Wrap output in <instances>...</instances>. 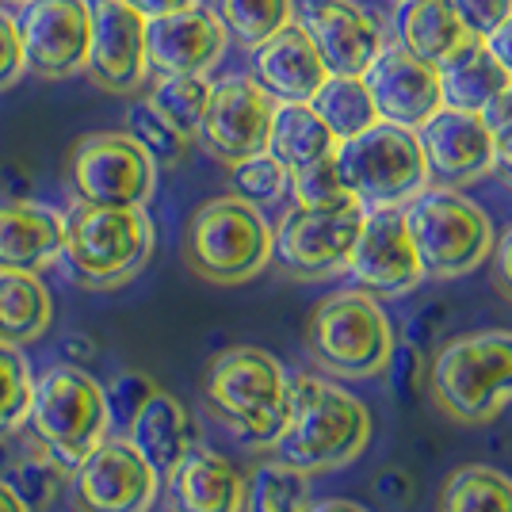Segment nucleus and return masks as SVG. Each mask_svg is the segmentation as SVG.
Instances as JSON below:
<instances>
[{
	"label": "nucleus",
	"mask_w": 512,
	"mask_h": 512,
	"mask_svg": "<svg viewBox=\"0 0 512 512\" xmlns=\"http://www.w3.org/2000/svg\"><path fill=\"white\" fill-rule=\"evenodd\" d=\"M367 440L371 413L356 394L318 375H295L287 383V421L268 451L314 478L356 463Z\"/></svg>",
	"instance_id": "obj_1"
},
{
	"label": "nucleus",
	"mask_w": 512,
	"mask_h": 512,
	"mask_svg": "<svg viewBox=\"0 0 512 512\" xmlns=\"http://www.w3.org/2000/svg\"><path fill=\"white\" fill-rule=\"evenodd\" d=\"M287 371L253 344L218 352L203 371V406L245 448H272L287 421Z\"/></svg>",
	"instance_id": "obj_2"
},
{
	"label": "nucleus",
	"mask_w": 512,
	"mask_h": 512,
	"mask_svg": "<svg viewBox=\"0 0 512 512\" xmlns=\"http://www.w3.org/2000/svg\"><path fill=\"white\" fill-rule=\"evenodd\" d=\"M157 234L146 207H92L73 203L65 214L62 260L88 291L127 287L153 256Z\"/></svg>",
	"instance_id": "obj_3"
},
{
	"label": "nucleus",
	"mask_w": 512,
	"mask_h": 512,
	"mask_svg": "<svg viewBox=\"0 0 512 512\" xmlns=\"http://www.w3.org/2000/svg\"><path fill=\"white\" fill-rule=\"evenodd\" d=\"M432 398L455 425H490L512 402V333L486 329L440 344L428 371Z\"/></svg>",
	"instance_id": "obj_4"
},
{
	"label": "nucleus",
	"mask_w": 512,
	"mask_h": 512,
	"mask_svg": "<svg viewBox=\"0 0 512 512\" xmlns=\"http://www.w3.org/2000/svg\"><path fill=\"white\" fill-rule=\"evenodd\" d=\"M184 264L214 287H241L272 264V226L260 207L218 195L203 203L184 226Z\"/></svg>",
	"instance_id": "obj_5"
},
{
	"label": "nucleus",
	"mask_w": 512,
	"mask_h": 512,
	"mask_svg": "<svg viewBox=\"0 0 512 512\" xmlns=\"http://www.w3.org/2000/svg\"><path fill=\"white\" fill-rule=\"evenodd\" d=\"M306 352L325 375L363 383L386 371L394 356V329L375 295L337 291L321 299L306 321Z\"/></svg>",
	"instance_id": "obj_6"
},
{
	"label": "nucleus",
	"mask_w": 512,
	"mask_h": 512,
	"mask_svg": "<svg viewBox=\"0 0 512 512\" xmlns=\"http://www.w3.org/2000/svg\"><path fill=\"white\" fill-rule=\"evenodd\" d=\"M402 211H406L409 237L421 256L425 279H459L490 260L493 241H497L490 214L459 188L428 184Z\"/></svg>",
	"instance_id": "obj_7"
},
{
	"label": "nucleus",
	"mask_w": 512,
	"mask_h": 512,
	"mask_svg": "<svg viewBox=\"0 0 512 512\" xmlns=\"http://www.w3.org/2000/svg\"><path fill=\"white\" fill-rule=\"evenodd\" d=\"M27 428L50 455H58L73 470L111 432L107 390L85 367L54 363L35 379Z\"/></svg>",
	"instance_id": "obj_8"
},
{
	"label": "nucleus",
	"mask_w": 512,
	"mask_h": 512,
	"mask_svg": "<svg viewBox=\"0 0 512 512\" xmlns=\"http://www.w3.org/2000/svg\"><path fill=\"white\" fill-rule=\"evenodd\" d=\"M337 172L344 188L360 199L367 211L406 207L409 199L428 188V165L417 130L394 123H371L367 130L337 142Z\"/></svg>",
	"instance_id": "obj_9"
},
{
	"label": "nucleus",
	"mask_w": 512,
	"mask_h": 512,
	"mask_svg": "<svg viewBox=\"0 0 512 512\" xmlns=\"http://www.w3.org/2000/svg\"><path fill=\"white\" fill-rule=\"evenodd\" d=\"M73 203L146 207L157 192V161L127 130H92L73 142L65 161Z\"/></svg>",
	"instance_id": "obj_10"
},
{
	"label": "nucleus",
	"mask_w": 512,
	"mask_h": 512,
	"mask_svg": "<svg viewBox=\"0 0 512 512\" xmlns=\"http://www.w3.org/2000/svg\"><path fill=\"white\" fill-rule=\"evenodd\" d=\"M363 218L367 207L360 199L341 207H291L272 230V260L291 279L337 276L348 268Z\"/></svg>",
	"instance_id": "obj_11"
},
{
	"label": "nucleus",
	"mask_w": 512,
	"mask_h": 512,
	"mask_svg": "<svg viewBox=\"0 0 512 512\" xmlns=\"http://www.w3.org/2000/svg\"><path fill=\"white\" fill-rule=\"evenodd\" d=\"M157 493V470L123 432L104 436L69 474V497L77 512H150Z\"/></svg>",
	"instance_id": "obj_12"
},
{
	"label": "nucleus",
	"mask_w": 512,
	"mask_h": 512,
	"mask_svg": "<svg viewBox=\"0 0 512 512\" xmlns=\"http://www.w3.org/2000/svg\"><path fill=\"white\" fill-rule=\"evenodd\" d=\"M276 100L256 85L249 73L211 81V100L199 119L195 142L203 153H211L218 165H237L253 153L268 150V130H272Z\"/></svg>",
	"instance_id": "obj_13"
},
{
	"label": "nucleus",
	"mask_w": 512,
	"mask_h": 512,
	"mask_svg": "<svg viewBox=\"0 0 512 512\" xmlns=\"http://www.w3.org/2000/svg\"><path fill=\"white\" fill-rule=\"evenodd\" d=\"M23 62L43 81L85 73L92 46V0H31L20 16Z\"/></svg>",
	"instance_id": "obj_14"
},
{
	"label": "nucleus",
	"mask_w": 512,
	"mask_h": 512,
	"mask_svg": "<svg viewBox=\"0 0 512 512\" xmlns=\"http://www.w3.org/2000/svg\"><path fill=\"white\" fill-rule=\"evenodd\" d=\"M85 73L111 96H134L150 85L146 16L127 0H92V46Z\"/></svg>",
	"instance_id": "obj_15"
},
{
	"label": "nucleus",
	"mask_w": 512,
	"mask_h": 512,
	"mask_svg": "<svg viewBox=\"0 0 512 512\" xmlns=\"http://www.w3.org/2000/svg\"><path fill=\"white\" fill-rule=\"evenodd\" d=\"M348 272L360 283V291L375 295V299H402L421 287L425 268L413 249L402 207L367 211L363 230L348 256Z\"/></svg>",
	"instance_id": "obj_16"
},
{
	"label": "nucleus",
	"mask_w": 512,
	"mask_h": 512,
	"mask_svg": "<svg viewBox=\"0 0 512 512\" xmlns=\"http://www.w3.org/2000/svg\"><path fill=\"white\" fill-rule=\"evenodd\" d=\"M417 142L425 153L428 184L436 188H467L493 172L497 146L478 111L440 107L425 127L417 130Z\"/></svg>",
	"instance_id": "obj_17"
},
{
	"label": "nucleus",
	"mask_w": 512,
	"mask_h": 512,
	"mask_svg": "<svg viewBox=\"0 0 512 512\" xmlns=\"http://www.w3.org/2000/svg\"><path fill=\"white\" fill-rule=\"evenodd\" d=\"M295 23L310 35L329 73L363 77V69L386 46L379 23L356 0H295Z\"/></svg>",
	"instance_id": "obj_18"
},
{
	"label": "nucleus",
	"mask_w": 512,
	"mask_h": 512,
	"mask_svg": "<svg viewBox=\"0 0 512 512\" xmlns=\"http://www.w3.org/2000/svg\"><path fill=\"white\" fill-rule=\"evenodd\" d=\"M363 85L371 92L375 115L383 123L421 130L444 107L436 65L413 58L402 46H383L379 58L363 69Z\"/></svg>",
	"instance_id": "obj_19"
},
{
	"label": "nucleus",
	"mask_w": 512,
	"mask_h": 512,
	"mask_svg": "<svg viewBox=\"0 0 512 512\" xmlns=\"http://www.w3.org/2000/svg\"><path fill=\"white\" fill-rule=\"evenodd\" d=\"M226 46H230V31L203 4L146 20L150 73H199V77H207L214 65L222 62Z\"/></svg>",
	"instance_id": "obj_20"
},
{
	"label": "nucleus",
	"mask_w": 512,
	"mask_h": 512,
	"mask_svg": "<svg viewBox=\"0 0 512 512\" xmlns=\"http://www.w3.org/2000/svg\"><path fill=\"white\" fill-rule=\"evenodd\" d=\"M253 77L276 104H310L314 92L325 85L329 69L318 58L310 35L291 20L272 39L253 46Z\"/></svg>",
	"instance_id": "obj_21"
},
{
	"label": "nucleus",
	"mask_w": 512,
	"mask_h": 512,
	"mask_svg": "<svg viewBox=\"0 0 512 512\" xmlns=\"http://www.w3.org/2000/svg\"><path fill=\"white\" fill-rule=\"evenodd\" d=\"M169 512H241L245 505V474L218 451L195 444L165 474Z\"/></svg>",
	"instance_id": "obj_22"
},
{
	"label": "nucleus",
	"mask_w": 512,
	"mask_h": 512,
	"mask_svg": "<svg viewBox=\"0 0 512 512\" xmlns=\"http://www.w3.org/2000/svg\"><path fill=\"white\" fill-rule=\"evenodd\" d=\"M65 214L35 199H0V268L43 272L62 260Z\"/></svg>",
	"instance_id": "obj_23"
},
{
	"label": "nucleus",
	"mask_w": 512,
	"mask_h": 512,
	"mask_svg": "<svg viewBox=\"0 0 512 512\" xmlns=\"http://www.w3.org/2000/svg\"><path fill=\"white\" fill-rule=\"evenodd\" d=\"M123 436L157 470V478H165L199 444L192 413L184 409L180 398H172L169 390H161V386H153L150 394L138 402V409L130 413Z\"/></svg>",
	"instance_id": "obj_24"
},
{
	"label": "nucleus",
	"mask_w": 512,
	"mask_h": 512,
	"mask_svg": "<svg viewBox=\"0 0 512 512\" xmlns=\"http://www.w3.org/2000/svg\"><path fill=\"white\" fill-rule=\"evenodd\" d=\"M394 35L402 50L428 65H440L467 39H474L451 0H402L394 12Z\"/></svg>",
	"instance_id": "obj_25"
},
{
	"label": "nucleus",
	"mask_w": 512,
	"mask_h": 512,
	"mask_svg": "<svg viewBox=\"0 0 512 512\" xmlns=\"http://www.w3.org/2000/svg\"><path fill=\"white\" fill-rule=\"evenodd\" d=\"M436 73H440L444 107H455V111H482L512 81L490 54L486 39H467L451 58L436 65Z\"/></svg>",
	"instance_id": "obj_26"
},
{
	"label": "nucleus",
	"mask_w": 512,
	"mask_h": 512,
	"mask_svg": "<svg viewBox=\"0 0 512 512\" xmlns=\"http://www.w3.org/2000/svg\"><path fill=\"white\" fill-rule=\"evenodd\" d=\"M54 318V299L39 272L0 268V341L27 348L43 337Z\"/></svg>",
	"instance_id": "obj_27"
},
{
	"label": "nucleus",
	"mask_w": 512,
	"mask_h": 512,
	"mask_svg": "<svg viewBox=\"0 0 512 512\" xmlns=\"http://www.w3.org/2000/svg\"><path fill=\"white\" fill-rule=\"evenodd\" d=\"M337 150L333 130L321 123V115L310 104H276L272 130H268V153L287 172L314 165Z\"/></svg>",
	"instance_id": "obj_28"
},
{
	"label": "nucleus",
	"mask_w": 512,
	"mask_h": 512,
	"mask_svg": "<svg viewBox=\"0 0 512 512\" xmlns=\"http://www.w3.org/2000/svg\"><path fill=\"white\" fill-rule=\"evenodd\" d=\"M306 505H310V474L276 459L272 451L245 474L241 512H306Z\"/></svg>",
	"instance_id": "obj_29"
},
{
	"label": "nucleus",
	"mask_w": 512,
	"mask_h": 512,
	"mask_svg": "<svg viewBox=\"0 0 512 512\" xmlns=\"http://www.w3.org/2000/svg\"><path fill=\"white\" fill-rule=\"evenodd\" d=\"M436 512H512V478L482 463L451 470Z\"/></svg>",
	"instance_id": "obj_30"
},
{
	"label": "nucleus",
	"mask_w": 512,
	"mask_h": 512,
	"mask_svg": "<svg viewBox=\"0 0 512 512\" xmlns=\"http://www.w3.org/2000/svg\"><path fill=\"white\" fill-rule=\"evenodd\" d=\"M310 107L321 115V123L333 130V138L344 142L352 134L367 130L371 123H379L375 115V104H371V92L363 85V77H337L329 73L325 85L314 92Z\"/></svg>",
	"instance_id": "obj_31"
},
{
	"label": "nucleus",
	"mask_w": 512,
	"mask_h": 512,
	"mask_svg": "<svg viewBox=\"0 0 512 512\" xmlns=\"http://www.w3.org/2000/svg\"><path fill=\"white\" fill-rule=\"evenodd\" d=\"M146 100H150L180 134H188L195 142L199 119H203L207 100H211V77H199V73H157L150 92H146Z\"/></svg>",
	"instance_id": "obj_32"
},
{
	"label": "nucleus",
	"mask_w": 512,
	"mask_h": 512,
	"mask_svg": "<svg viewBox=\"0 0 512 512\" xmlns=\"http://www.w3.org/2000/svg\"><path fill=\"white\" fill-rule=\"evenodd\" d=\"M214 16L230 31V39L253 50L295 20V0H214Z\"/></svg>",
	"instance_id": "obj_33"
},
{
	"label": "nucleus",
	"mask_w": 512,
	"mask_h": 512,
	"mask_svg": "<svg viewBox=\"0 0 512 512\" xmlns=\"http://www.w3.org/2000/svg\"><path fill=\"white\" fill-rule=\"evenodd\" d=\"M31 398H35V375L31 363L16 344L0 341V444L16 440L27 417H31Z\"/></svg>",
	"instance_id": "obj_34"
},
{
	"label": "nucleus",
	"mask_w": 512,
	"mask_h": 512,
	"mask_svg": "<svg viewBox=\"0 0 512 512\" xmlns=\"http://www.w3.org/2000/svg\"><path fill=\"white\" fill-rule=\"evenodd\" d=\"M69 474H73V470L65 467L58 455H50V451L31 436V440H27V448L12 459V474H8V482L20 490V497L31 505V509L39 512V509H46V505H50V497L69 482Z\"/></svg>",
	"instance_id": "obj_35"
},
{
	"label": "nucleus",
	"mask_w": 512,
	"mask_h": 512,
	"mask_svg": "<svg viewBox=\"0 0 512 512\" xmlns=\"http://www.w3.org/2000/svg\"><path fill=\"white\" fill-rule=\"evenodd\" d=\"M127 134L157 161V169H176L192 150V138L172 127L146 96L127 107Z\"/></svg>",
	"instance_id": "obj_36"
},
{
	"label": "nucleus",
	"mask_w": 512,
	"mask_h": 512,
	"mask_svg": "<svg viewBox=\"0 0 512 512\" xmlns=\"http://www.w3.org/2000/svg\"><path fill=\"white\" fill-rule=\"evenodd\" d=\"M287 192H291V172L283 169L268 150L230 165V195L253 203V207H272Z\"/></svg>",
	"instance_id": "obj_37"
},
{
	"label": "nucleus",
	"mask_w": 512,
	"mask_h": 512,
	"mask_svg": "<svg viewBox=\"0 0 512 512\" xmlns=\"http://www.w3.org/2000/svg\"><path fill=\"white\" fill-rule=\"evenodd\" d=\"M291 195H295V207H341V203L356 199L344 188L333 153L314 161V165H302V169L291 172Z\"/></svg>",
	"instance_id": "obj_38"
},
{
	"label": "nucleus",
	"mask_w": 512,
	"mask_h": 512,
	"mask_svg": "<svg viewBox=\"0 0 512 512\" xmlns=\"http://www.w3.org/2000/svg\"><path fill=\"white\" fill-rule=\"evenodd\" d=\"M451 8L459 12L474 39H486L493 27H501L512 16V0H451Z\"/></svg>",
	"instance_id": "obj_39"
},
{
	"label": "nucleus",
	"mask_w": 512,
	"mask_h": 512,
	"mask_svg": "<svg viewBox=\"0 0 512 512\" xmlns=\"http://www.w3.org/2000/svg\"><path fill=\"white\" fill-rule=\"evenodd\" d=\"M23 73H27V62H23L20 23H16L12 12L0 8V92H8L12 85H20Z\"/></svg>",
	"instance_id": "obj_40"
},
{
	"label": "nucleus",
	"mask_w": 512,
	"mask_h": 512,
	"mask_svg": "<svg viewBox=\"0 0 512 512\" xmlns=\"http://www.w3.org/2000/svg\"><path fill=\"white\" fill-rule=\"evenodd\" d=\"M482 115V123H486V130L493 134V146H497V153H509L512 150V81L497 96H493L490 104L478 111Z\"/></svg>",
	"instance_id": "obj_41"
},
{
	"label": "nucleus",
	"mask_w": 512,
	"mask_h": 512,
	"mask_svg": "<svg viewBox=\"0 0 512 512\" xmlns=\"http://www.w3.org/2000/svg\"><path fill=\"white\" fill-rule=\"evenodd\" d=\"M493 287L512 302V230L501 241H493Z\"/></svg>",
	"instance_id": "obj_42"
},
{
	"label": "nucleus",
	"mask_w": 512,
	"mask_h": 512,
	"mask_svg": "<svg viewBox=\"0 0 512 512\" xmlns=\"http://www.w3.org/2000/svg\"><path fill=\"white\" fill-rule=\"evenodd\" d=\"M486 46H490V54L501 62V69L512 77V16L501 27H493L490 35H486Z\"/></svg>",
	"instance_id": "obj_43"
},
{
	"label": "nucleus",
	"mask_w": 512,
	"mask_h": 512,
	"mask_svg": "<svg viewBox=\"0 0 512 512\" xmlns=\"http://www.w3.org/2000/svg\"><path fill=\"white\" fill-rule=\"evenodd\" d=\"M127 4L138 8L146 20H153V16H169V12H180V8H192L199 0H127Z\"/></svg>",
	"instance_id": "obj_44"
},
{
	"label": "nucleus",
	"mask_w": 512,
	"mask_h": 512,
	"mask_svg": "<svg viewBox=\"0 0 512 512\" xmlns=\"http://www.w3.org/2000/svg\"><path fill=\"white\" fill-rule=\"evenodd\" d=\"M0 512H35V509L23 501L20 490H16L8 478H0Z\"/></svg>",
	"instance_id": "obj_45"
},
{
	"label": "nucleus",
	"mask_w": 512,
	"mask_h": 512,
	"mask_svg": "<svg viewBox=\"0 0 512 512\" xmlns=\"http://www.w3.org/2000/svg\"><path fill=\"white\" fill-rule=\"evenodd\" d=\"M306 512H367L356 501H344V497H321V501H310Z\"/></svg>",
	"instance_id": "obj_46"
},
{
	"label": "nucleus",
	"mask_w": 512,
	"mask_h": 512,
	"mask_svg": "<svg viewBox=\"0 0 512 512\" xmlns=\"http://www.w3.org/2000/svg\"><path fill=\"white\" fill-rule=\"evenodd\" d=\"M493 172H497V176H501V180H505V184L512 188V150L509 153H497V161H493Z\"/></svg>",
	"instance_id": "obj_47"
},
{
	"label": "nucleus",
	"mask_w": 512,
	"mask_h": 512,
	"mask_svg": "<svg viewBox=\"0 0 512 512\" xmlns=\"http://www.w3.org/2000/svg\"><path fill=\"white\" fill-rule=\"evenodd\" d=\"M8 4H20V8H23V4H31V0H8Z\"/></svg>",
	"instance_id": "obj_48"
}]
</instances>
